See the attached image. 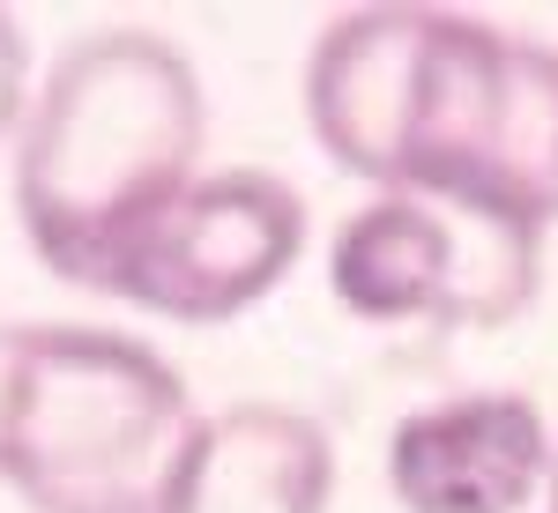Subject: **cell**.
Segmentation results:
<instances>
[{
  "instance_id": "1",
  "label": "cell",
  "mask_w": 558,
  "mask_h": 513,
  "mask_svg": "<svg viewBox=\"0 0 558 513\" xmlns=\"http://www.w3.org/2000/svg\"><path fill=\"white\" fill-rule=\"evenodd\" d=\"M305 127L380 186L558 223V45L462 8H343L305 52Z\"/></svg>"
},
{
  "instance_id": "2",
  "label": "cell",
  "mask_w": 558,
  "mask_h": 513,
  "mask_svg": "<svg viewBox=\"0 0 558 513\" xmlns=\"http://www.w3.org/2000/svg\"><path fill=\"white\" fill-rule=\"evenodd\" d=\"M209 97L194 60L157 30H89L52 68L15 134V216L31 254L105 291L128 246L202 179Z\"/></svg>"
},
{
  "instance_id": "3",
  "label": "cell",
  "mask_w": 558,
  "mask_h": 513,
  "mask_svg": "<svg viewBox=\"0 0 558 513\" xmlns=\"http://www.w3.org/2000/svg\"><path fill=\"white\" fill-rule=\"evenodd\" d=\"M172 357L120 328H0V484L31 513H165L194 439Z\"/></svg>"
},
{
  "instance_id": "4",
  "label": "cell",
  "mask_w": 558,
  "mask_h": 513,
  "mask_svg": "<svg viewBox=\"0 0 558 513\" xmlns=\"http://www.w3.org/2000/svg\"><path fill=\"white\" fill-rule=\"evenodd\" d=\"M544 231L499 209L380 194L343 216L328 246V283L343 313L380 328H507L536 298Z\"/></svg>"
},
{
  "instance_id": "5",
  "label": "cell",
  "mask_w": 558,
  "mask_h": 513,
  "mask_svg": "<svg viewBox=\"0 0 558 513\" xmlns=\"http://www.w3.org/2000/svg\"><path fill=\"white\" fill-rule=\"evenodd\" d=\"M299 254H305V201L291 179L254 164L202 171L128 246L105 298L179 320V328H223L246 305L268 298L299 268Z\"/></svg>"
},
{
  "instance_id": "6",
  "label": "cell",
  "mask_w": 558,
  "mask_h": 513,
  "mask_svg": "<svg viewBox=\"0 0 558 513\" xmlns=\"http://www.w3.org/2000/svg\"><path fill=\"white\" fill-rule=\"evenodd\" d=\"M551 469L558 439L544 410L507 387L425 402L387 439V491L402 513H529Z\"/></svg>"
},
{
  "instance_id": "7",
  "label": "cell",
  "mask_w": 558,
  "mask_h": 513,
  "mask_svg": "<svg viewBox=\"0 0 558 513\" xmlns=\"http://www.w3.org/2000/svg\"><path fill=\"white\" fill-rule=\"evenodd\" d=\"M336 447L305 410L231 402L194 425L165 513H328Z\"/></svg>"
},
{
  "instance_id": "8",
  "label": "cell",
  "mask_w": 558,
  "mask_h": 513,
  "mask_svg": "<svg viewBox=\"0 0 558 513\" xmlns=\"http://www.w3.org/2000/svg\"><path fill=\"white\" fill-rule=\"evenodd\" d=\"M23 112H31V38H23V23L0 8V142L23 134Z\"/></svg>"
},
{
  "instance_id": "9",
  "label": "cell",
  "mask_w": 558,
  "mask_h": 513,
  "mask_svg": "<svg viewBox=\"0 0 558 513\" xmlns=\"http://www.w3.org/2000/svg\"><path fill=\"white\" fill-rule=\"evenodd\" d=\"M544 513H558V469H551V491H544Z\"/></svg>"
}]
</instances>
